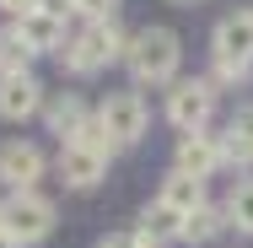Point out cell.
Listing matches in <instances>:
<instances>
[{
	"instance_id": "obj_15",
	"label": "cell",
	"mask_w": 253,
	"mask_h": 248,
	"mask_svg": "<svg viewBox=\"0 0 253 248\" xmlns=\"http://www.w3.org/2000/svg\"><path fill=\"white\" fill-rule=\"evenodd\" d=\"M156 199H167L172 210H183V216H189L194 205H205V178H194V173H178V167H172V173L162 178V195H156Z\"/></svg>"
},
{
	"instance_id": "obj_5",
	"label": "cell",
	"mask_w": 253,
	"mask_h": 248,
	"mask_svg": "<svg viewBox=\"0 0 253 248\" xmlns=\"http://www.w3.org/2000/svg\"><path fill=\"white\" fill-rule=\"evenodd\" d=\"M97 124L108 130V141H113V146H140V141H146V124H151L146 98H140L135 87L108 92V98L97 102Z\"/></svg>"
},
{
	"instance_id": "obj_6",
	"label": "cell",
	"mask_w": 253,
	"mask_h": 248,
	"mask_svg": "<svg viewBox=\"0 0 253 248\" xmlns=\"http://www.w3.org/2000/svg\"><path fill=\"white\" fill-rule=\"evenodd\" d=\"M54 173H59V184H65V189H97L102 178H108V156H97V151H86V146H76V141H59Z\"/></svg>"
},
{
	"instance_id": "obj_24",
	"label": "cell",
	"mask_w": 253,
	"mask_h": 248,
	"mask_svg": "<svg viewBox=\"0 0 253 248\" xmlns=\"http://www.w3.org/2000/svg\"><path fill=\"white\" fill-rule=\"evenodd\" d=\"M38 11H49V16H65V22H70V0H38Z\"/></svg>"
},
{
	"instance_id": "obj_20",
	"label": "cell",
	"mask_w": 253,
	"mask_h": 248,
	"mask_svg": "<svg viewBox=\"0 0 253 248\" xmlns=\"http://www.w3.org/2000/svg\"><path fill=\"white\" fill-rule=\"evenodd\" d=\"M11 70H27V49L11 38V27L0 33V76H11Z\"/></svg>"
},
{
	"instance_id": "obj_16",
	"label": "cell",
	"mask_w": 253,
	"mask_h": 248,
	"mask_svg": "<svg viewBox=\"0 0 253 248\" xmlns=\"http://www.w3.org/2000/svg\"><path fill=\"white\" fill-rule=\"evenodd\" d=\"M226 232V216H221V205H194L189 216H183V243H215Z\"/></svg>"
},
{
	"instance_id": "obj_12",
	"label": "cell",
	"mask_w": 253,
	"mask_h": 248,
	"mask_svg": "<svg viewBox=\"0 0 253 248\" xmlns=\"http://www.w3.org/2000/svg\"><path fill=\"white\" fill-rule=\"evenodd\" d=\"M135 238H140L146 248H172V243H183V210H172L167 199H146Z\"/></svg>"
},
{
	"instance_id": "obj_4",
	"label": "cell",
	"mask_w": 253,
	"mask_h": 248,
	"mask_svg": "<svg viewBox=\"0 0 253 248\" xmlns=\"http://www.w3.org/2000/svg\"><path fill=\"white\" fill-rule=\"evenodd\" d=\"M215 87L205 76H172L167 81V124L183 135V130H205L210 113H215Z\"/></svg>"
},
{
	"instance_id": "obj_7",
	"label": "cell",
	"mask_w": 253,
	"mask_h": 248,
	"mask_svg": "<svg viewBox=\"0 0 253 248\" xmlns=\"http://www.w3.org/2000/svg\"><path fill=\"white\" fill-rule=\"evenodd\" d=\"M221 162H226L221 156V135H210V130H183L178 146H172V167L178 173H194V178H210Z\"/></svg>"
},
{
	"instance_id": "obj_14",
	"label": "cell",
	"mask_w": 253,
	"mask_h": 248,
	"mask_svg": "<svg viewBox=\"0 0 253 248\" xmlns=\"http://www.w3.org/2000/svg\"><path fill=\"white\" fill-rule=\"evenodd\" d=\"M221 156H226V162H253V102H243V108L226 119V130H221Z\"/></svg>"
},
{
	"instance_id": "obj_9",
	"label": "cell",
	"mask_w": 253,
	"mask_h": 248,
	"mask_svg": "<svg viewBox=\"0 0 253 248\" xmlns=\"http://www.w3.org/2000/svg\"><path fill=\"white\" fill-rule=\"evenodd\" d=\"M38 108H43V81H38L33 70H11V76H0V119H5V124L33 119Z\"/></svg>"
},
{
	"instance_id": "obj_13",
	"label": "cell",
	"mask_w": 253,
	"mask_h": 248,
	"mask_svg": "<svg viewBox=\"0 0 253 248\" xmlns=\"http://www.w3.org/2000/svg\"><path fill=\"white\" fill-rule=\"evenodd\" d=\"M38 113H43V124H49V135H59V141H70V135H76V130H81V124H86V113H92V108H86V102L76 98V92H43V108H38Z\"/></svg>"
},
{
	"instance_id": "obj_17",
	"label": "cell",
	"mask_w": 253,
	"mask_h": 248,
	"mask_svg": "<svg viewBox=\"0 0 253 248\" xmlns=\"http://www.w3.org/2000/svg\"><path fill=\"white\" fill-rule=\"evenodd\" d=\"M221 216H226V227H237L243 238H253V178L232 184V195H226V205H221Z\"/></svg>"
},
{
	"instance_id": "obj_10",
	"label": "cell",
	"mask_w": 253,
	"mask_h": 248,
	"mask_svg": "<svg viewBox=\"0 0 253 248\" xmlns=\"http://www.w3.org/2000/svg\"><path fill=\"white\" fill-rule=\"evenodd\" d=\"M11 38L33 54H54L65 44V16H49V11H22V16H11Z\"/></svg>"
},
{
	"instance_id": "obj_22",
	"label": "cell",
	"mask_w": 253,
	"mask_h": 248,
	"mask_svg": "<svg viewBox=\"0 0 253 248\" xmlns=\"http://www.w3.org/2000/svg\"><path fill=\"white\" fill-rule=\"evenodd\" d=\"M92 248H146V243H140L135 232H108V238H97Z\"/></svg>"
},
{
	"instance_id": "obj_1",
	"label": "cell",
	"mask_w": 253,
	"mask_h": 248,
	"mask_svg": "<svg viewBox=\"0 0 253 248\" xmlns=\"http://www.w3.org/2000/svg\"><path fill=\"white\" fill-rule=\"evenodd\" d=\"M124 44H129L124 22L119 16H97L81 33H65V44L54 49V59H59L65 76H97V70H108V65L124 59Z\"/></svg>"
},
{
	"instance_id": "obj_21",
	"label": "cell",
	"mask_w": 253,
	"mask_h": 248,
	"mask_svg": "<svg viewBox=\"0 0 253 248\" xmlns=\"http://www.w3.org/2000/svg\"><path fill=\"white\" fill-rule=\"evenodd\" d=\"M119 5H124V0H70V16L97 22V16H119Z\"/></svg>"
},
{
	"instance_id": "obj_19",
	"label": "cell",
	"mask_w": 253,
	"mask_h": 248,
	"mask_svg": "<svg viewBox=\"0 0 253 248\" xmlns=\"http://www.w3.org/2000/svg\"><path fill=\"white\" fill-rule=\"evenodd\" d=\"M70 141H76V146H86V151H97V156H108V162H113V151H119L113 141H108V130L97 124V113H86V124H81Z\"/></svg>"
},
{
	"instance_id": "obj_18",
	"label": "cell",
	"mask_w": 253,
	"mask_h": 248,
	"mask_svg": "<svg viewBox=\"0 0 253 248\" xmlns=\"http://www.w3.org/2000/svg\"><path fill=\"white\" fill-rule=\"evenodd\" d=\"M248 76H253V65H243V59H215V54H210V76H205V81H210L215 92H221V87H248Z\"/></svg>"
},
{
	"instance_id": "obj_23",
	"label": "cell",
	"mask_w": 253,
	"mask_h": 248,
	"mask_svg": "<svg viewBox=\"0 0 253 248\" xmlns=\"http://www.w3.org/2000/svg\"><path fill=\"white\" fill-rule=\"evenodd\" d=\"M5 16H22V11H38V0H0Z\"/></svg>"
},
{
	"instance_id": "obj_25",
	"label": "cell",
	"mask_w": 253,
	"mask_h": 248,
	"mask_svg": "<svg viewBox=\"0 0 253 248\" xmlns=\"http://www.w3.org/2000/svg\"><path fill=\"white\" fill-rule=\"evenodd\" d=\"M0 248H22V243H16V238H11V232H5V227H0Z\"/></svg>"
},
{
	"instance_id": "obj_8",
	"label": "cell",
	"mask_w": 253,
	"mask_h": 248,
	"mask_svg": "<svg viewBox=\"0 0 253 248\" xmlns=\"http://www.w3.org/2000/svg\"><path fill=\"white\" fill-rule=\"evenodd\" d=\"M43 173H49V156L33 146V141L0 146V184H5V189H38Z\"/></svg>"
},
{
	"instance_id": "obj_26",
	"label": "cell",
	"mask_w": 253,
	"mask_h": 248,
	"mask_svg": "<svg viewBox=\"0 0 253 248\" xmlns=\"http://www.w3.org/2000/svg\"><path fill=\"white\" fill-rule=\"evenodd\" d=\"M167 5H205V0H167Z\"/></svg>"
},
{
	"instance_id": "obj_3",
	"label": "cell",
	"mask_w": 253,
	"mask_h": 248,
	"mask_svg": "<svg viewBox=\"0 0 253 248\" xmlns=\"http://www.w3.org/2000/svg\"><path fill=\"white\" fill-rule=\"evenodd\" d=\"M54 221H59V210H54L49 195H38V189H11L5 205H0V227L16 238V243H43L54 232Z\"/></svg>"
},
{
	"instance_id": "obj_11",
	"label": "cell",
	"mask_w": 253,
	"mask_h": 248,
	"mask_svg": "<svg viewBox=\"0 0 253 248\" xmlns=\"http://www.w3.org/2000/svg\"><path fill=\"white\" fill-rule=\"evenodd\" d=\"M210 54L215 59H243L253 65V11H226L210 33Z\"/></svg>"
},
{
	"instance_id": "obj_2",
	"label": "cell",
	"mask_w": 253,
	"mask_h": 248,
	"mask_svg": "<svg viewBox=\"0 0 253 248\" xmlns=\"http://www.w3.org/2000/svg\"><path fill=\"white\" fill-rule=\"evenodd\" d=\"M124 65H129L135 92H140V87H167V81L178 76V65H183V38H178L172 27H140V33H129V44H124Z\"/></svg>"
}]
</instances>
